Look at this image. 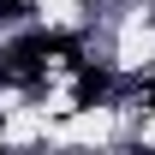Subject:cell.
<instances>
[{"instance_id":"1","label":"cell","mask_w":155,"mask_h":155,"mask_svg":"<svg viewBox=\"0 0 155 155\" xmlns=\"http://www.w3.org/2000/svg\"><path fill=\"white\" fill-rule=\"evenodd\" d=\"M48 125L54 119L36 107V96L18 101L12 114H0V143H12V149H30V143H48Z\"/></svg>"}]
</instances>
